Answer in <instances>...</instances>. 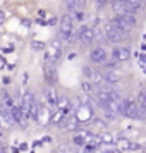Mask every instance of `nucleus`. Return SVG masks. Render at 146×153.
<instances>
[{
  "label": "nucleus",
  "instance_id": "412c9836",
  "mask_svg": "<svg viewBox=\"0 0 146 153\" xmlns=\"http://www.w3.org/2000/svg\"><path fill=\"white\" fill-rule=\"evenodd\" d=\"M96 148L98 146H95V145H84V152L83 153H95Z\"/></svg>",
  "mask_w": 146,
  "mask_h": 153
},
{
  "label": "nucleus",
  "instance_id": "4be33fe9",
  "mask_svg": "<svg viewBox=\"0 0 146 153\" xmlns=\"http://www.w3.org/2000/svg\"><path fill=\"white\" fill-rule=\"evenodd\" d=\"M105 64V67H107V71L108 69H115L117 67V62H103Z\"/></svg>",
  "mask_w": 146,
  "mask_h": 153
},
{
  "label": "nucleus",
  "instance_id": "6ab92c4d",
  "mask_svg": "<svg viewBox=\"0 0 146 153\" xmlns=\"http://www.w3.org/2000/svg\"><path fill=\"white\" fill-rule=\"evenodd\" d=\"M81 86H83V91H84V93H91V88H93V84H91L88 79H84Z\"/></svg>",
  "mask_w": 146,
  "mask_h": 153
},
{
  "label": "nucleus",
  "instance_id": "ddd939ff",
  "mask_svg": "<svg viewBox=\"0 0 146 153\" xmlns=\"http://www.w3.org/2000/svg\"><path fill=\"white\" fill-rule=\"evenodd\" d=\"M105 83H108V84H117L119 81H120V74H119L117 71H113V69H108L107 72H105Z\"/></svg>",
  "mask_w": 146,
  "mask_h": 153
},
{
  "label": "nucleus",
  "instance_id": "39448f33",
  "mask_svg": "<svg viewBox=\"0 0 146 153\" xmlns=\"http://www.w3.org/2000/svg\"><path fill=\"white\" fill-rule=\"evenodd\" d=\"M83 72H84V76H86V79H88L91 84L102 86V84L105 83L103 74H102V72H98V71H95V69H91V67H88V65L83 69Z\"/></svg>",
  "mask_w": 146,
  "mask_h": 153
},
{
  "label": "nucleus",
  "instance_id": "20e7f679",
  "mask_svg": "<svg viewBox=\"0 0 146 153\" xmlns=\"http://www.w3.org/2000/svg\"><path fill=\"white\" fill-rule=\"evenodd\" d=\"M120 114H124L129 119H139V108L134 100H122V110Z\"/></svg>",
  "mask_w": 146,
  "mask_h": 153
},
{
  "label": "nucleus",
  "instance_id": "c85d7f7f",
  "mask_svg": "<svg viewBox=\"0 0 146 153\" xmlns=\"http://www.w3.org/2000/svg\"><path fill=\"white\" fill-rule=\"evenodd\" d=\"M107 2H113V0H107Z\"/></svg>",
  "mask_w": 146,
  "mask_h": 153
},
{
  "label": "nucleus",
  "instance_id": "f257e3e1",
  "mask_svg": "<svg viewBox=\"0 0 146 153\" xmlns=\"http://www.w3.org/2000/svg\"><path fill=\"white\" fill-rule=\"evenodd\" d=\"M60 40L65 43H74L77 40V29L74 28V21L70 14H64L60 19Z\"/></svg>",
  "mask_w": 146,
  "mask_h": 153
},
{
  "label": "nucleus",
  "instance_id": "7ed1b4c3",
  "mask_svg": "<svg viewBox=\"0 0 146 153\" xmlns=\"http://www.w3.org/2000/svg\"><path fill=\"white\" fill-rule=\"evenodd\" d=\"M113 22H115L120 29H124L125 33H129L131 29H134L136 24H138L134 14H117L115 17H113Z\"/></svg>",
  "mask_w": 146,
  "mask_h": 153
},
{
  "label": "nucleus",
  "instance_id": "cd10ccee",
  "mask_svg": "<svg viewBox=\"0 0 146 153\" xmlns=\"http://www.w3.org/2000/svg\"><path fill=\"white\" fill-rule=\"evenodd\" d=\"M2 139H4V134H2V131H0V141H2Z\"/></svg>",
  "mask_w": 146,
  "mask_h": 153
},
{
  "label": "nucleus",
  "instance_id": "5701e85b",
  "mask_svg": "<svg viewBox=\"0 0 146 153\" xmlns=\"http://www.w3.org/2000/svg\"><path fill=\"white\" fill-rule=\"evenodd\" d=\"M86 2H88V0H76V5H77V9L84 7V5H86Z\"/></svg>",
  "mask_w": 146,
  "mask_h": 153
},
{
  "label": "nucleus",
  "instance_id": "dca6fc26",
  "mask_svg": "<svg viewBox=\"0 0 146 153\" xmlns=\"http://www.w3.org/2000/svg\"><path fill=\"white\" fill-rule=\"evenodd\" d=\"M45 97H47V103H48V107H55L59 95H57V91L53 90V88H48L47 93H45Z\"/></svg>",
  "mask_w": 146,
  "mask_h": 153
},
{
  "label": "nucleus",
  "instance_id": "6e6552de",
  "mask_svg": "<svg viewBox=\"0 0 146 153\" xmlns=\"http://www.w3.org/2000/svg\"><path fill=\"white\" fill-rule=\"evenodd\" d=\"M35 100H36V98H35V95H33L31 91H26V93L22 95V98H21V105H19V107H21L22 114H24L26 117H28V112H29V108H31V105L35 103Z\"/></svg>",
  "mask_w": 146,
  "mask_h": 153
},
{
  "label": "nucleus",
  "instance_id": "f03ea898",
  "mask_svg": "<svg viewBox=\"0 0 146 153\" xmlns=\"http://www.w3.org/2000/svg\"><path fill=\"white\" fill-rule=\"evenodd\" d=\"M103 33H105V38H107L108 42H112V43L122 42V40H125V36H127V33H125L124 29L119 28L113 21L105 22L103 24Z\"/></svg>",
  "mask_w": 146,
  "mask_h": 153
},
{
  "label": "nucleus",
  "instance_id": "f3484780",
  "mask_svg": "<svg viewBox=\"0 0 146 153\" xmlns=\"http://www.w3.org/2000/svg\"><path fill=\"white\" fill-rule=\"evenodd\" d=\"M86 134H88V132H77L76 136L72 138L74 145H77V146H84L86 145Z\"/></svg>",
  "mask_w": 146,
  "mask_h": 153
},
{
  "label": "nucleus",
  "instance_id": "b1692460",
  "mask_svg": "<svg viewBox=\"0 0 146 153\" xmlns=\"http://www.w3.org/2000/svg\"><path fill=\"white\" fill-rule=\"evenodd\" d=\"M4 22H5V12L0 10V24H4Z\"/></svg>",
  "mask_w": 146,
  "mask_h": 153
},
{
  "label": "nucleus",
  "instance_id": "aec40b11",
  "mask_svg": "<svg viewBox=\"0 0 146 153\" xmlns=\"http://www.w3.org/2000/svg\"><path fill=\"white\" fill-rule=\"evenodd\" d=\"M129 145H131V143H129L127 139H119L117 141V146L119 148H122V150H129Z\"/></svg>",
  "mask_w": 146,
  "mask_h": 153
},
{
  "label": "nucleus",
  "instance_id": "423d86ee",
  "mask_svg": "<svg viewBox=\"0 0 146 153\" xmlns=\"http://www.w3.org/2000/svg\"><path fill=\"white\" fill-rule=\"evenodd\" d=\"M77 40L83 43L84 47H90L91 43L95 42V38H93V31H91V28H88V26H81V28L77 29Z\"/></svg>",
  "mask_w": 146,
  "mask_h": 153
},
{
  "label": "nucleus",
  "instance_id": "1a4fd4ad",
  "mask_svg": "<svg viewBox=\"0 0 146 153\" xmlns=\"http://www.w3.org/2000/svg\"><path fill=\"white\" fill-rule=\"evenodd\" d=\"M36 120L42 126L48 124L50 120V107L48 105H40L38 103V112H36Z\"/></svg>",
  "mask_w": 146,
  "mask_h": 153
},
{
  "label": "nucleus",
  "instance_id": "a211bd4d",
  "mask_svg": "<svg viewBox=\"0 0 146 153\" xmlns=\"http://www.w3.org/2000/svg\"><path fill=\"white\" fill-rule=\"evenodd\" d=\"M65 5L69 9V12L72 14L74 10H77V5H76V0H65Z\"/></svg>",
  "mask_w": 146,
  "mask_h": 153
},
{
  "label": "nucleus",
  "instance_id": "f8f14e48",
  "mask_svg": "<svg viewBox=\"0 0 146 153\" xmlns=\"http://www.w3.org/2000/svg\"><path fill=\"white\" fill-rule=\"evenodd\" d=\"M43 71H45V79H47V83H55L57 81V69H55V64H50L47 62L45 64V67H43Z\"/></svg>",
  "mask_w": 146,
  "mask_h": 153
},
{
  "label": "nucleus",
  "instance_id": "2eb2a0df",
  "mask_svg": "<svg viewBox=\"0 0 146 153\" xmlns=\"http://www.w3.org/2000/svg\"><path fill=\"white\" fill-rule=\"evenodd\" d=\"M64 117H65V112H62V110H59V108H57L53 114H50V120H48V122H50V124L59 126L64 120Z\"/></svg>",
  "mask_w": 146,
  "mask_h": 153
},
{
  "label": "nucleus",
  "instance_id": "a878e982",
  "mask_svg": "<svg viewBox=\"0 0 146 153\" xmlns=\"http://www.w3.org/2000/svg\"><path fill=\"white\" fill-rule=\"evenodd\" d=\"M22 24H24L26 28H29V26H31V24H29V19H24V21H22Z\"/></svg>",
  "mask_w": 146,
  "mask_h": 153
},
{
  "label": "nucleus",
  "instance_id": "393cba45",
  "mask_svg": "<svg viewBox=\"0 0 146 153\" xmlns=\"http://www.w3.org/2000/svg\"><path fill=\"white\" fill-rule=\"evenodd\" d=\"M43 47H45V45H43V43H33V48H40V50H42L43 48Z\"/></svg>",
  "mask_w": 146,
  "mask_h": 153
},
{
  "label": "nucleus",
  "instance_id": "bb28decb",
  "mask_svg": "<svg viewBox=\"0 0 146 153\" xmlns=\"http://www.w3.org/2000/svg\"><path fill=\"white\" fill-rule=\"evenodd\" d=\"M0 153H7V150H5L4 146H0Z\"/></svg>",
  "mask_w": 146,
  "mask_h": 153
},
{
  "label": "nucleus",
  "instance_id": "4468645a",
  "mask_svg": "<svg viewBox=\"0 0 146 153\" xmlns=\"http://www.w3.org/2000/svg\"><path fill=\"white\" fill-rule=\"evenodd\" d=\"M55 107L59 108V110H62V112H67L70 110V102H69V98H65V97H59L57 98V103H55Z\"/></svg>",
  "mask_w": 146,
  "mask_h": 153
},
{
  "label": "nucleus",
  "instance_id": "9d476101",
  "mask_svg": "<svg viewBox=\"0 0 146 153\" xmlns=\"http://www.w3.org/2000/svg\"><path fill=\"white\" fill-rule=\"evenodd\" d=\"M59 126L64 127V129H67V131H76L79 127V119H77V115H65L64 120Z\"/></svg>",
  "mask_w": 146,
  "mask_h": 153
},
{
  "label": "nucleus",
  "instance_id": "9b49d317",
  "mask_svg": "<svg viewBox=\"0 0 146 153\" xmlns=\"http://www.w3.org/2000/svg\"><path fill=\"white\" fill-rule=\"evenodd\" d=\"M90 59L95 64H103L105 60H107V52H105V48H102V47H96V48H93L90 52Z\"/></svg>",
  "mask_w": 146,
  "mask_h": 153
},
{
  "label": "nucleus",
  "instance_id": "0eeeda50",
  "mask_svg": "<svg viewBox=\"0 0 146 153\" xmlns=\"http://www.w3.org/2000/svg\"><path fill=\"white\" fill-rule=\"evenodd\" d=\"M112 55H113L115 62H125V60L131 59L132 50L129 47H115V48L112 50Z\"/></svg>",
  "mask_w": 146,
  "mask_h": 153
}]
</instances>
